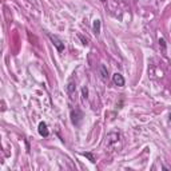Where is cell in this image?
Listing matches in <instances>:
<instances>
[{
	"label": "cell",
	"instance_id": "1",
	"mask_svg": "<svg viewBox=\"0 0 171 171\" xmlns=\"http://www.w3.org/2000/svg\"><path fill=\"white\" fill-rule=\"evenodd\" d=\"M83 112L80 111L79 108H75V110H72L71 111V122H72V124L74 126H76V127H79L80 126V123H82V120H83Z\"/></svg>",
	"mask_w": 171,
	"mask_h": 171
},
{
	"label": "cell",
	"instance_id": "2",
	"mask_svg": "<svg viewBox=\"0 0 171 171\" xmlns=\"http://www.w3.org/2000/svg\"><path fill=\"white\" fill-rule=\"evenodd\" d=\"M48 35V37L51 39V42H52V44L55 45V48L59 51V52H63L64 51V43L61 42L60 39H59L56 35H52V34H47Z\"/></svg>",
	"mask_w": 171,
	"mask_h": 171
},
{
	"label": "cell",
	"instance_id": "3",
	"mask_svg": "<svg viewBox=\"0 0 171 171\" xmlns=\"http://www.w3.org/2000/svg\"><path fill=\"white\" fill-rule=\"evenodd\" d=\"M112 82H114L116 86H119V87H123V86L126 84L124 77H123V75L119 74V72H116V74L112 75Z\"/></svg>",
	"mask_w": 171,
	"mask_h": 171
},
{
	"label": "cell",
	"instance_id": "4",
	"mask_svg": "<svg viewBox=\"0 0 171 171\" xmlns=\"http://www.w3.org/2000/svg\"><path fill=\"white\" fill-rule=\"evenodd\" d=\"M37 131H39V134L43 136V138H47V136L50 135V131H48L47 123H45V122H40L39 123V126H37Z\"/></svg>",
	"mask_w": 171,
	"mask_h": 171
},
{
	"label": "cell",
	"instance_id": "5",
	"mask_svg": "<svg viewBox=\"0 0 171 171\" xmlns=\"http://www.w3.org/2000/svg\"><path fill=\"white\" fill-rule=\"evenodd\" d=\"M99 72H100V77L103 80H107L108 79V69H107V67L104 66V64H100V67H99Z\"/></svg>",
	"mask_w": 171,
	"mask_h": 171
},
{
	"label": "cell",
	"instance_id": "6",
	"mask_svg": "<svg viewBox=\"0 0 171 171\" xmlns=\"http://www.w3.org/2000/svg\"><path fill=\"white\" fill-rule=\"evenodd\" d=\"M100 26H102V23H100V20H99V19L94 20V23H92V29H94V34H95L96 36H99V35H100Z\"/></svg>",
	"mask_w": 171,
	"mask_h": 171
},
{
	"label": "cell",
	"instance_id": "7",
	"mask_svg": "<svg viewBox=\"0 0 171 171\" xmlns=\"http://www.w3.org/2000/svg\"><path fill=\"white\" fill-rule=\"evenodd\" d=\"M119 139V134L118 132H110L107 135V143L111 144V143H115V142Z\"/></svg>",
	"mask_w": 171,
	"mask_h": 171
},
{
	"label": "cell",
	"instance_id": "8",
	"mask_svg": "<svg viewBox=\"0 0 171 171\" xmlns=\"http://www.w3.org/2000/svg\"><path fill=\"white\" fill-rule=\"evenodd\" d=\"M67 92H68L69 98L74 99V95H75V83L72 82V80L68 83V84H67Z\"/></svg>",
	"mask_w": 171,
	"mask_h": 171
},
{
	"label": "cell",
	"instance_id": "9",
	"mask_svg": "<svg viewBox=\"0 0 171 171\" xmlns=\"http://www.w3.org/2000/svg\"><path fill=\"white\" fill-rule=\"evenodd\" d=\"M83 156L88 158V159H90V162H91V163H95V156H94L92 154H90V152H83Z\"/></svg>",
	"mask_w": 171,
	"mask_h": 171
},
{
	"label": "cell",
	"instance_id": "10",
	"mask_svg": "<svg viewBox=\"0 0 171 171\" xmlns=\"http://www.w3.org/2000/svg\"><path fill=\"white\" fill-rule=\"evenodd\" d=\"M82 94H83V98L87 99V96H88V90H87V87H83V88H82Z\"/></svg>",
	"mask_w": 171,
	"mask_h": 171
},
{
	"label": "cell",
	"instance_id": "11",
	"mask_svg": "<svg viewBox=\"0 0 171 171\" xmlns=\"http://www.w3.org/2000/svg\"><path fill=\"white\" fill-rule=\"evenodd\" d=\"M159 45H162L163 50H166V42H164V39H163V37H160V39H159Z\"/></svg>",
	"mask_w": 171,
	"mask_h": 171
},
{
	"label": "cell",
	"instance_id": "12",
	"mask_svg": "<svg viewBox=\"0 0 171 171\" xmlns=\"http://www.w3.org/2000/svg\"><path fill=\"white\" fill-rule=\"evenodd\" d=\"M79 37H80V40L83 42V44H84V45H87V44H88V43H87V39H84V37H83L82 35H79Z\"/></svg>",
	"mask_w": 171,
	"mask_h": 171
},
{
	"label": "cell",
	"instance_id": "13",
	"mask_svg": "<svg viewBox=\"0 0 171 171\" xmlns=\"http://www.w3.org/2000/svg\"><path fill=\"white\" fill-rule=\"evenodd\" d=\"M170 123H171V114H170Z\"/></svg>",
	"mask_w": 171,
	"mask_h": 171
},
{
	"label": "cell",
	"instance_id": "14",
	"mask_svg": "<svg viewBox=\"0 0 171 171\" xmlns=\"http://www.w3.org/2000/svg\"><path fill=\"white\" fill-rule=\"evenodd\" d=\"M100 1H103V3H104V1H106V0H100Z\"/></svg>",
	"mask_w": 171,
	"mask_h": 171
},
{
	"label": "cell",
	"instance_id": "15",
	"mask_svg": "<svg viewBox=\"0 0 171 171\" xmlns=\"http://www.w3.org/2000/svg\"><path fill=\"white\" fill-rule=\"evenodd\" d=\"M123 1H127V0H123Z\"/></svg>",
	"mask_w": 171,
	"mask_h": 171
}]
</instances>
